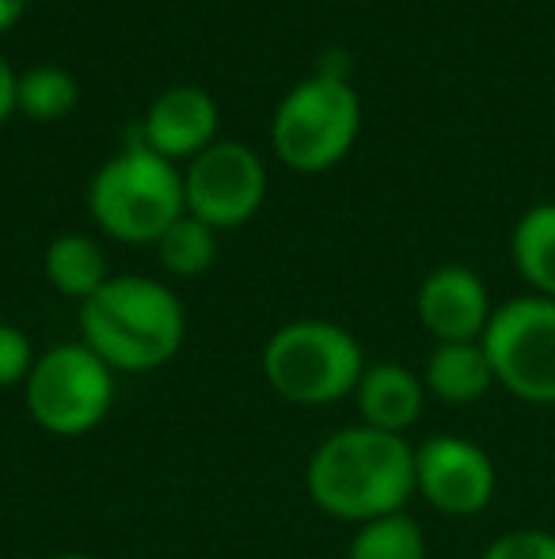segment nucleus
Segmentation results:
<instances>
[{"mask_svg":"<svg viewBox=\"0 0 555 559\" xmlns=\"http://www.w3.org/2000/svg\"><path fill=\"white\" fill-rule=\"evenodd\" d=\"M304 487L324 514L339 522H377L400 514L415 495V449L403 435L373 427H342L316 445Z\"/></svg>","mask_w":555,"mask_h":559,"instance_id":"obj_1","label":"nucleus"},{"mask_svg":"<svg viewBox=\"0 0 555 559\" xmlns=\"http://www.w3.org/2000/svg\"><path fill=\"white\" fill-rule=\"evenodd\" d=\"M186 335V317L168 286L119 274L81 305V343L119 373L168 366Z\"/></svg>","mask_w":555,"mask_h":559,"instance_id":"obj_2","label":"nucleus"},{"mask_svg":"<svg viewBox=\"0 0 555 559\" xmlns=\"http://www.w3.org/2000/svg\"><path fill=\"white\" fill-rule=\"evenodd\" d=\"M362 373V346L331 320H297L278 328L263 346V377L289 404L324 407L354 396Z\"/></svg>","mask_w":555,"mask_h":559,"instance_id":"obj_3","label":"nucleus"},{"mask_svg":"<svg viewBox=\"0 0 555 559\" xmlns=\"http://www.w3.org/2000/svg\"><path fill=\"white\" fill-rule=\"evenodd\" d=\"M92 217L122 243H156L186 210L183 179L171 160L148 145H134L96 171L88 191Z\"/></svg>","mask_w":555,"mask_h":559,"instance_id":"obj_4","label":"nucleus"},{"mask_svg":"<svg viewBox=\"0 0 555 559\" xmlns=\"http://www.w3.org/2000/svg\"><path fill=\"white\" fill-rule=\"evenodd\" d=\"M27 412L46 435L81 438L107 419L114 404V369L84 343H58L38 354L23 381Z\"/></svg>","mask_w":555,"mask_h":559,"instance_id":"obj_5","label":"nucleus"},{"mask_svg":"<svg viewBox=\"0 0 555 559\" xmlns=\"http://www.w3.org/2000/svg\"><path fill=\"white\" fill-rule=\"evenodd\" d=\"M362 107L342 76L319 73L301 81L275 115V148L297 171H324L347 156L358 138Z\"/></svg>","mask_w":555,"mask_h":559,"instance_id":"obj_6","label":"nucleus"},{"mask_svg":"<svg viewBox=\"0 0 555 559\" xmlns=\"http://www.w3.org/2000/svg\"><path fill=\"white\" fill-rule=\"evenodd\" d=\"M483 350L495 369V384L536 407L555 404V301L552 297H514L495 309Z\"/></svg>","mask_w":555,"mask_h":559,"instance_id":"obj_7","label":"nucleus"},{"mask_svg":"<svg viewBox=\"0 0 555 559\" xmlns=\"http://www.w3.org/2000/svg\"><path fill=\"white\" fill-rule=\"evenodd\" d=\"M267 194L263 160L240 141H214L206 153L194 156L183 176L186 214L209 228H237L252 222Z\"/></svg>","mask_w":555,"mask_h":559,"instance_id":"obj_8","label":"nucleus"},{"mask_svg":"<svg viewBox=\"0 0 555 559\" xmlns=\"http://www.w3.org/2000/svg\"><path fill=\"white\" fill-rule=\"evenodd\" d=\"M495 464L475 442L434 435L415 449V491L449 518H472L495 499Z\"/></svg>","mask_w":555,"mask_h":559,"instance_id":"obj_9","label":"nucleus"},{"mask_svg":"<svg viewBox=\"0 0 555 559\" xmlns=\"http://www.w3.org/2000/svg\"><path fill=\"white\" fill-rule=\"evenodd\" d=\"M419 320L437 343H480L487 332L491 297L480 274L468 266H437L419 286Z\"/></svg>","mask_w":555,"mask_h":559,"instance_id":"obj_10","label":"nucleus"},{"mask_svg":"<svg viewBox=\"0 0 555 559\" xmlns=\"http://www.w3.org/2000/svg\"><path fill=\"white\" fill-rule=\"evenodd\" d=\"M217 133V104L209 92L194 84H176L168 88L145 118V145L156 156H198L214 145Z\"/></svg>","mask_w":555,"mask_h":559,"instance_id":"obj_11","label":"nucleus"},{"mask_svg":"<svg viewBox=\"0 0 555 559\" xmlns=\"http://www.w3.org/2000/svg\"><path fill=\"white\" fill-rule=\"evenodd\" d=\"M354 404L362 415V427L385 430V435H408L419 423L422 404H426V384L400 361H377V366H365L354 389Z\"/></svg>","mask_w":555,"mask_h":559,"instance_id":"obj_12","label":"nucleus"},{"mask_svg":"<svg viewBox=\"0 0 555 559\" xmlns=\"http://www.w3.org/2000/svg\"><path fill=\"white\" fill-rule=\"evenodd\" d=\"M422 384L442 404L464 407L487 396V389L495 384V369L483 343H437L422 369Z\"/></svg>","mask_w":555,"mask_h":559,"instance_id":"obj_13","label":"nucleus"},{"mask_svg":"<svg viewBox=\"0 0 555 559\" xmlns=\"http://www.w3.org/2000/svg\"><path fill=\"white\" fill-rule=\"evenodd\" d=\"M46 278H50V286L58 294L76 297L81 305L111 282L99 243L81 233H65L58 240H50V248H46Z\"/></svg>","mask_w":555,"mask_h":559,"instance_id":"obj_14","label":"nucleus"},{"mask_svg":"<svg viewBox=\"0 0 555 559\" xmlns=\"http://www.w3.org/2000/svg\"><path fill=\"white\" fill-rule=\"evenodd\" d=\"M514 263L541 297L555 301V202L533 206L514 228Z\"/></svg>","mask_w":555,"mask_h":559,"instance_id":"obj_15","label":"nucleus"},{"mask_svg":"<svg viewBox=\"0 0 555 559\" xmlns=\"http://www.w3.org/2000/svg\"><path fill=\"white\" fill-rule=\"evenodd\" d=\"M347 559H426V537L411 514H388L358 525Z\"/></svg>","mask_w":555,"mask_h":559,"instance_id":"obj_16","label":"nucleus"},{"mask_svg":"<svg viewBox=\"0 0 555 559\" xmlns=\"http://www.w3.org/2000/svg\"><path fill=\"white\" fill-rule=\"evenodd\" d=\"M81 99V88L76 81L65 73V69H53V66H38L27 69L15 84V111L38 118V122H58L76 107Z\"/></svg>","mask_w":555,"mask_h":559,"instance_id":"obj_17","label":"nucleus"},{"mask_svg":"<svg viewBox=\"0 0 555 559\" xmlns=\"http://www.w3.org/2000/svg\"><path fill=\"white\" fill-rule=\"evenodd\" d=\"M156 251H160V263L168 266L171 274L179 278H198L214 266L217 255V240H214V228L198 217L183 214L179 222L168 225V233L156 240Z\"/></svg>","mask_w":555,"mask_h":559,"instance_id":"obj_18","label":"nucleus"},{"mask_svg":"<svg viewBox=\"0 0 555 559\" xmlns=\"http://www.w3.org/2000/svg\"><path fill=\"white\" fill-rule=\"evenodd\" d=\"M31 366H35L31 338L15 324H4V320H0V389H12V384L27 381Z\"/></svg>","mask_w":555,"mask_h":559,"instance_id":"obj_19","label":"nucleus"},{"mask_svg":"<svg viewBox=\"0 0 555 559\" xmlns=\"http://www.w3.org/2000/svg\"><path fill=\"white\" fill-rule=\"evenodd\" d=\"M483 559H555V533L548 530H514L491 540Z\"/></svg>","mask_w":555,"mask_h":559,"instance_id":"obj_20","label":"nucleus"},{"mask_svg":"<svg viewBox=\"0 0 555 559\" xmlns=\"http://www.w3.org/2000/svg\"><path fill=\"white\" fill-rule=\"evenodd\" d=\"M15 84H20V76H15L12 66L0 58V122L15 111Z\"/></svg>","mask_w":555,"mask_h":559,"instance_id":"obj_21","label":"nucleus"},{"mask_svg":"<svg viewBox=\"0 0 555 559\" xmlns=\"http://www.w3.org/2000/svg\"><path fill=\"white\" fill-rule=\"evenodd\" d=\"M23 8H27V0H0V31L15 27L23 15Z\"/></svg>","mask_w":555,"mask_h":559,"instance_id":"obj_22","label":"nucleus"},{"mask_svg":"<svg viewBox=\"0 0 555 559\" xmlns=\"http://www.w3.org/2000/svg\"><path fill=\"white\" fill-rule=\"evenodd\" d=\"M50 559H96V556H84V552H58V556H50Z\"/></svg>","mask_w":555,"mask_h":559,"instance_id":"obj_23","label":"nucleus"}]
</instances>
